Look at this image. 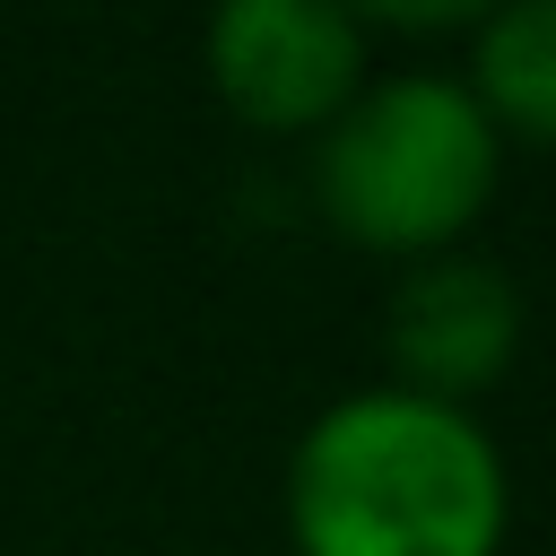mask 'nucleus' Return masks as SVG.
<instances>
[{
    "label": "nucleus",
    "mask_w": 556,
    "mask_h": 556,
    "mask_svg": "<svg viewBox=\"0 0 556 556\" xmlns=\"http://www.w3.org/2000/svg\"><path fill=\"white\" fill-rule=\"evenodd\" d=\"M521 356V295L495 261L478 252H434L408 261L391 304H382V382L469 408L478 391H495Z\"/></svg>",
    "instance_id": "obj_4"
},
{
    "label": "nucleus",
    "mask_w": 556,
    "mask_h": 556,
    "mask_svg": "<svg viewBox=\"0 0 556 556\" xmlns=\"http://www.w3.org/2000/svg\"><path fill=\"white\" fill-rule=\"evenodd\" d=\"M200 61L243 130L313 139L365 87V26L339 0H208Z\"/></svg>",
    "instance_id": "obj_3"
},
{
    "label": "nucleus",
    "mask_w": 556,
    "mask_h": 556,
    "mask_svg": "<svg viewBox=\"0 0 556 556\" xmlns=\"http://www.w3.org/2000/svg\"><path fill=\"white\" fill-rule=\"evenodd\" d=\"M356 26H391V35H452V26H478L495 17L504 0H339Z\"/></svg>",
    "instance_id": "obj_6"
},
{
    "label": "nucleus",
    "mask_w": 556,
    "mask_h": 556,
    "mask_svg": "<svg viewBox=\"0 0 556 556\" xmlns=\"http://www.w3.org/2000/svg\"><path fill=\"white\" fill-rule=\"evenodd\" d=\"M460 87L504 148H547L556 139V0H504L495 17H478Z\"/></svg>",
    "instance_id": "obj_5"
},
{
    "label": "nucleus",
    "mask_w": 556,
    "mask_h": 556,
    "mask_svg": "<svg viewBox=\"0 0 556 556\" xmlns=\"http://www.w3.org/2000/svg\"><path fill=\"white\" fill-rule=\"evenodd\" d=\"M504 182V139L452 70L365 78L313 130V208L330 235L382 261L460 252Z\"/></svg>",
    "instance_id": "obj_2"
},
{
    "label": "nucleus",
    "mask_w": 556,
    "mask_h": 556,
    "mask_svg": "<svg viewBox=\"0 0 556 556\" xmlns=\"http://www.w3.org/2000/svg\"><path fill=\"white\" fill-rule=\"evenodd\" d=\"M278 504L295 556H504L513 469L478 408L365 382L295 434Z\"/></svg>",
    "instance_id": "obj_1"
}]
</instances>
